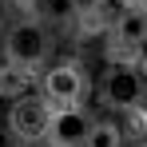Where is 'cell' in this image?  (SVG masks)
<instances>
[{"label": "cell", "mask_w": 147, "mask_h": 147, "mask_svg": "<svg viewBox=\"0 0 147 147\" xmlns=\"http://www.w3.org/2000/svg\"><path fill=\"white\" fill-rule=\"evenodd\" d=\"M48 52H52V40H48V28L40 20L24 16V20L4 28V64L40 72V64L48 60Z\"/></svg>", "instance_id": "6da1fadb"}, {"label": "cell", "mask_w": 147, "mask_h": 147, "mask_svg": "<svg viewBox=\"0 0 147 147\" xmlns=\"http://www.w3.org/2000/svg\"><path fill=\"white\" fill-rule=\"evenodd\" d=\"M88 76L80 64L72 60H64V64H52L40 72V96L48 99L52 107H76V103H84L88 99Z\"/></svg>", "instance_id": "7a4b0ae2"}, {"label": "cell", "mask_w": 147, "mask_h": 147, "mask_svg": "<svg viewBox=\"0 0 147 147\" xmlns=\"http://www.w3.org/2000/svg\"><path fill=\"white\" fill-rule=\"evenodd\" d=\"M147 76L139 72V64H107V72L99 80V99L111 111H131L135 99L143 96Z\"/></svg>", "instance_id": "3957f363"}, {"label": "cell", "mask_w": 147, "mask_h": 147, "mask_svg": "<svg viewBox=\"0 0 147 147\" xmlns=\"http://www.w3.org/2000/svg\"><path fill=\"white\" fill-rule=\"evenodd\" d=\"M48 123H52V103L40 92L16 99L8 107V135L16 143H32V139H44L48 135Z\"/></svg>", "instance_id": "277c9868"}, {"label": "cell", "mask_w": 147, "mask_h": 147, "mask_svg": "<svg viewBox=\"0 0 147 147\" xmlns=\"http://www.w3.org/2000/svg\"><path fill=\"white\" fill-rule=\"evenodd\" d=\"M88 131H92V111L84 103H76V107H52V123H48L44 139L52 147H84Z\"/></svg>", "instance_id": "5b68a950"}, {"label": "cell", "mask_w": 147, "mask_h": 147, "mask_svg": "<svg viewBox=\"0 0 147 147\" xmlns=\"http://www.w3.org/2000/svg\"><path fill=\"white\" fill-rule=\"evenodd\" d=\"M111 44H119V48H135V52L147 44V4H143V0H131L127 12L111 24Z\"/></svg>", "instance_id": "8992f818"}, {"label": "cell", "mask_w": 147, "mask_h": 147, "mask_svg": "<svg viewBox=\"0 0 147 147\" xmlns=\"http://www.w3.org/2000/svg\"><path fill=\"white\" fill-rule=\"evenodd\" d=\"M84 16V0H36V20L44 28H60L72 32Z\"/></svg>", "instance_id": "52a82bcc"}, {"label": "cell", "mask_w": 147, "mask_h": 147, "mask_svg": "<svg viewBox=\"0 0 147 147\" xmlns=\"http://www.w3.org/2000/svg\"><path fill=\"white\" fill-rule=\"evenodd\" d=\"M40 88V72H28V68H16V64H0V99H24Z\"/></svg>", "instance_id": "ba28073f"}, {"label": "cell", "mask_w": 147, "mask_h": 147, "mask_svg": "<svg viewBox=\"0 0 147 147\" xmlns=\"http://www.w3.org/2000/svg\"><path fill=\"white\" fill-rule=\"evenodd\" d=\"M84 147H123V127L115 119H92Z\"/></svg>", "instance_id": "9c48e42d"}, {"label": "cell", "mask_w": 147, "mask_h": 147, "mask_svg": "<svg viewBox=\"0 0 147 147\" xmlns=\"http://www.w3.org/2000/svg\"><path fill=\"white\" fill-rule=\"evenodd\" d=\"M127 4H131V0H88V8H84V12H92L103 28H111L123 12H127Z\"/></svg>", "instance_id": "30bf717a"}, {"label": "cell", "mask_w": 147, "mask_h": 147, "mask_svg": "<svg viewBox=\"0 0 147 147\" xmlns=\"http://www.w3.org/2000/svg\"><path fill=\"white\" fill-rule=\"evenodd\" d=\"M131 123L139 131H147V88H143V96L135 99V107H131Z\"/></svg>", "instance_id": "8fae6325"}, {"label": "cell", "mask_w": 147, "mask_h": 147, "mask_svg": "<svg viewBox=\"0 0 147 147\" xmlns=\"http://www.w3.org/2000/svg\"><path fill=\"white\" fill-rule=\"evenodd\" d=\"M8 20H12V0H0V32L8 28Z\"/></svg>", "instance_id": "7c38bea8"}, {"label": "cell", "mask_w": 147, "mask_h": 147, "mask_svg": "<svg viewBox=\"0 0 147 147\" xmlns=\"http://www.w3.org/2000/svg\"><path fill=\"white\" fill-rule=\"evenodd\" d=\"M16 147H52L48 139H32V143H16Z\"/></svg>", "instance_id": "4fadbf2b"}, {"label": "cell", "mask_w": 147, "mask_h": 147, "mask_svg": "<svg viewBox=\"0 0 147 147\" xmlns=\"http://www.w3.org/2000/svg\"><path fill=\"white\" fill-rule=\"evenodd\" d=\"M131 147H147V139H139V143H131Z\"/></svg>", "instance_id": "5bb4252c"}, {"label": "cell", "mask_w": 147, "mask_h": 147, "mask_svg": "<svg viewBox=\"0 0 147 147\" xmlns=\"http://www.w3.org/2000/svg\"><path fill=\"white\" fill-rule=\"evenodd\" d=\"M143 4H147V0H143Z\"/></svg>", "instance_id": "9a60e30c"}]
</instances>
